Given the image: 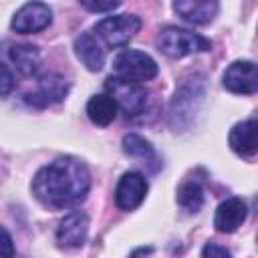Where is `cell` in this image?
<instances>
[{
  "mask_svg": "<svg viewBox=\"0 0 258 258\" xmlns=\"http://www.w3.org/2000/svg\"><path fill=\"white\" fill-rule=\"evenodd\" d=\"M89 187V169L75 157H58L50 161L32 179L34 196L50 208H64L85 200Z\"/></svg>",
  "mask_w": 258,
  "mask_h": 258,
  "instance_id": "1",
  "label": "cell"
},
{
  "mask_svg": "<svg viewBox=\"0 0 258 258\" xmlns=\"http://www.w3.org/2000/svg\"><path fill=\"white\" fill-rule=\"evenodd\" d=\"M157 48L173 58H181L185 54L194 52H206L212 48V42L187 28H177V26H167L159 32L157 36Z\"/></svg>",
  "mask_w": 258,
  "mask_h": 258,
  "instance_id": "2",
  "label": "cell"
},
{
  "mask_svg": "<svg viewBox=\"0 0 258 258\" xmlns=\"http://www.w3.org/2000/svg\"><path fill=\"white\" fill-rule=\"evenodd\" d=\"M113 73H115V77H119L123 81L141 85L143 81H149L157 75V62L141 50L127 48V50H121L113 58Z\"/></svg>",
  "mask_w": 258,
  "mask_h": 258,
  "instance_id": "3",
  "label": "cell"
},
{
  "mask_svg": "<svg viewBox=\"0 0 258 258\" xmlns=\"http://www.w3.org/2000/svg\"><path fill=\"white\" fill-rule=\"evenodd\" d=\"M107 95L115 101L117 109H121L127 117L139 115L147 105V91L139 83L123 81L119 77H109L105 83Z\"/></svg>",
  "mask_w": 258,
  "mask_h": 258,
  "instance_id": "4",
  "label": "cell"
},
{
  "mask_svg": "<svg viewBox=\"0 0 258 258\" xmlns=\"http://www.w3.org/2000/svg\"><path fill=\"white\" fill-rule=\"evenodd\" d=\"M141 28L139 16L133 14H119V16H107L95 24V34L107 44V46H125Z\"/></svg>",
  "mask_w": 258,
  "mask_h": 258,
  "instance_id": "5",
  "label": "cell"
},
{
  "mask_svg": "<svg viewBox=\"0 0 258 258\" xmlns=\"http://www.w3.org/2000/svg\"><path fill=\"white\" fill-rule=\"evenodd\" d=\"M50 22H52V10L48 8V4L28 2L16 10L12 18V28L20 34H30V32L44 30Z\"/></svg>",
  "mask_w": 258,
  "mask_h": 258,
  "instance_id": "6",
  "label": "cell"
},
{
  "mask_svg": "<svg viewBox=\"0 0 258 258\" xmlns=\"http://www.w3.org/2000/svg\"><path fill=\"white\" fill-rule=\"evenodd\" d=\"M222 83L232 93L250 95L258 89V71L252 60H234L222 77Z\"/></svg>",
  "mask_w": 258,
  "mask_h": 258,
  "instance_id": "7",
  "label": "cell"
},
{
  "mask_svg": "<svg viewBox=\"0 0 258 258\" xmlns=\"http://www.w3.org/2000/svg\"><path fill=\"white\" fill-rule=\"evenodd\" d=\"M147 194V181L139 171H127L123 173V177L117 183L115 189V204L119 206V210H135Z\"/></svg>",
  "mask_w": 258,
  "mask_h": 258,
  "instance_id": "8",
  "label": "cell"
},
{
  "mask_svg": "<svg viewBox=\"0 0 258 258\" xmlns=\"http://www.w3.org/2000/svg\"><path fill=\"white\" fill-rule=\"evenodd\" d=\"M89 234V218L83 212H71L56 228V240L64 248H79L85 244Z\"/></svg>",
  "mask_w": 258,
  "mask_h": 258,
  "instance_id": "9",
  "label": "cell"
},
{
  "mask_svg": "<svg viewBox=\"0 0 258 258\" xmlns=\"http://www.w3.org/2000/svg\"><path fill=\"white\" fill-rule=\"evenodd\" d=\"M246 216H248L246 202L242 198H228L218 206L216 216H214V226L218 232L230 234V232H236L244 224Z\"/></svg>",
  "mask_w": 258,
  "mask_h": 258,
  "instance_id": "10",
  "label": "cell"
},
{
  "mask_svg": "<svg viewBox=\"0 0 258 258\" xmlns=\"http://www.w3.org/2000/svg\"><path fill=\"white\" fill-rule=\"evenodd\" d=\"M173 10L183 20H187L191 24H208L218 12V2H214V0H179V2H173Z\"/></svg>",
  "mask_w": 258,
  "mask_h": 258,
  "instance_id": "11",
  "label": "cell"
},
{
  "mask_svg": "<svg viewBox=\"0 0 258 258\" xmlns=\"http://www.w3.org/2000/svg\"><path fill=\"white\" fill-rule=\"evenodd\" d=\"M228 141H230V147L238 155H244V157L254 155L256 149H258V143H256V121L248 119V121H242V123L234 125L232 131H230Z\"/></svg>",
  "mask_w": 258,
  "mask_h": 258,
  "instance_id": "12",
  "label": "cell"
},
{
  "mask_svg": "<svg viewBox=\"0 0 258 258\" xmlns=\"http://www.w3.org/2000/svg\"><path fill=\"white\" fill-rule=\"evenodd\" d=\"M75 52L89 71H101L105 64V50L93 34H81L75 40Z\"/></svg>",
  "mask_w": 258,
  "mask_h": 258,
  "instance_id": "13",
  "label": "cell"
},
{
  "mask_svg": "<svg viewBox=\"0 0 258 258\" xmlns=\"http://www.w3.org/2000/svg\"><path fill=\"white\" fill-rule=\"evenodd\" d=\"M87 115L95 125L105 127V125L113 123V119L117 117V105L107 93H101V95H95V97L89 99Z\"/></svg>",
  "mask_w": 258,
  "mask_h": 258,
  "instance_id": "14",
  "label": "cell"
},
{
  "mask_svg": "<svg viewBox=\"0 0 258 258\" xmlns=\"http://www.w3.org/2000/svg\"><path fill=\"white\" fill-rule=\"evenodd\" d=\"M10 60L16 64V69L22 75L30 77L36 73V69L40 64V54H38L36 46H32V44H14L10 48Z\"/></svg>",
  "mask_w": 258,
  "mask_h": 258,
  "instance_id": "15",
  "label": "cell"
},
{
  "mask_svg": "<svg viewBox=\"0 0 258 258\" xmlns=\"http://www.w3.org/2000/svg\"><path fill=\"white\" fill-rule=\"evenodd\" d=\"M177 204L187 214L198 212L204 206V189H202V185L198 181H185V183H181L179 189H177Z\"/></svg>",
  "mask_w": 258,
  "mask_h": 258,
  "instance_id": "16",
  "label": "cell"
},
{
  "mask_svg": "<svg viewBox=\"0 0 258 258\" xmlns=\"http://www.w3.org/2000/svg\"><path fill=\"white\" fill-rule=\"evenodd\" d=\"M123 151L131 157H139V159H151L155 155L153 145L135 133H129L123 137Z\"/></svg>",
  "mask_w": 258,
  "mask_h": 258,
  "instance_id": "17",
  "label": "cell"
},
{
  "mask_svg": "<svg viewBox=\"0 0 258 258\" xmlns=\"http://www.w3.org/2000/svg\"><path fill=\"white\" fill-rule=\"evenodd\" d=\"M67 93V83L64 79L56 77V75H44L40 79V95L44 97V103L50 101H60Z\"/></svg>",
  "mask_w": 258,
  "mask_h": 258,
  "instance_id": "18",
  "label": "cell"
},
{
  "mask_svg": "<svg viewBox=\"0 0 258 258\" xmlns=\"http://www.w3.org/2000/svg\"><path fill=\"white\" fill-rule=\"evenodd\" d=\"M14 89V77L6 64L0 62V97H8Z\"/></svg>",
  "mask_w": 258,
  "mask_h": 258,
  "instance_id": "19",
  "label": "cell"
},
{
  "mask_svg": "<svg viewBox=\"0 0 258 258\" xmlns=\"http://www.w3.org/2000/svg\"><path fill=\"white\" fill-rule=\"evenodd\" d=\"M202 258H232V254H230V250H226L224 246L214 244V242H208V244L202 248Z\"/></svg>",
  "mask_w": 258,
  "mask_h": 258,
  "instance_id": "20",
  "label": "cell"
},
{
  "mask_svg": "<svg viewBox=\"0 0 258 258\" xmlns=\"http://www.w3.org/2000/svg\"><path fill=\"white\" fill-rule=\"evenodd\" d=\"M14 256V244L10 234L0 226V258H12Z\"/></svg>",
  "mask_w": 258,
  "mask_h": 258,
  "instance_id": "21",
  "label": "cell"
},
{
  "mask_svg": "<svg viewBox=\"0 0 258 258\" xmlns=\"http://www.w3.org/2000/svg\"><path fill=\"white\" fill-rule=\"evenodd\" d=\"M81 4L91 12H109L119 8V2H81Z\"/></svg>",
  "mask_w": 258,
  "mask_h": 258,
  "instance_id": "22",
  "label": "cell"
}]
</instances>
